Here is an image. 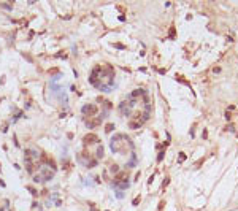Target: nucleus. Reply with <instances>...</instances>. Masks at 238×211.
Wrapping results in <instances>:
<instances>
[{
    "mask_svg": "<svg viewBox=\"0 0 238 211\" xmlns=\"http://www.w3.org/2000/svg\"><path fill=\"white\" fill-rule=\"evenodd\" d=\"M89 81L92 86L99 87L103 92H110L114 81L113 70H111V67H95L92 70V75L89 76Z\"/></svg>",
    "mask_w": 238,
    "mask_h": 211,
    "instance_id": "1",
    "label": "nucleus"
},
{
    "mask_svg": "<svg viewBox=\"0 0 238 211\" xmlns=\"http://www.w3.org/2000/svg\"><path fill=\"white\" fill-rule=\"evenodd\" d=\"M83 113L84 114L89 113V116H94V113H97V107L95 105H86V107H83Z\"/></svg>",
    "mask_w": 238,
    "mask_h": 211,
    "instance_id": "2",
    "label": "nucleus"
}]
</instances>
